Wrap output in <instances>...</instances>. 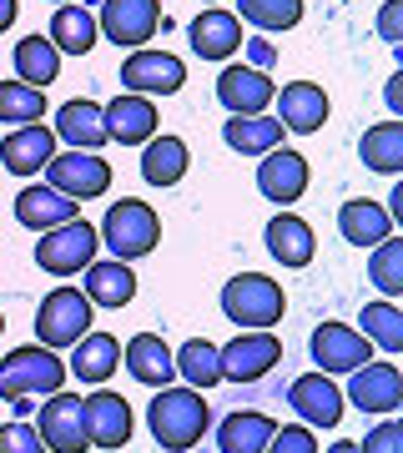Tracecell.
I'll return each mask as SVG.
<instances>
[{
    "label": "cell",
    "mask_w": 403,
    "mask_h": 453,
    "mask_svg": "<svg viewBox=\"0 0 403 453\" xmlns=\"http://www.w3.org/2000/svg\"><path fill=\"white\" fill-rule=\"evenodd\" d=\"M66 388V363L56 357V348H41V342H26V348H11L0 357V398H50V393Z\"/></svg>",
    "instance_id": "obj_2"
},
{
    "label": "cell",
    "mask_w": 403,
    "mask_h": 453,
    "mask_svg": "<svg viewBox=\"0 0 403 453\" xmlns=\"http://www.w3.org/2000/svg\"><path fill=\"white\" fill-rule=\"evenodd\" d=\"M0 327H5V318H0Z\"/></svg>",
    "instance_id": "obj_49"
},
{
    "label": "cell",
    "mask_w": 403,
    "mask_h": 453,
    "mask_svg": "<svg viewBox=\"0 0 403 453\" xmlns=\"http://www.w3.org/2000/svg\"><path fill=\"white\" fill-rule=\"evenodd\" d=\"M288 403L298 408V418L307 428H338L343 423V388L328 372H303L288 383Z\"/></svg>",
    "instance_id": "obj_15"
},
{
    "label": "cell",
    "mask_w": 403,
    "mask_h": 453,
    "mask_svg": "<svg viewBox=\"0 0 403 453\" xmlns=\"http://www.w3.org/2000/svg\"><path fill=\"white\" fill-rule=\"evenodd\" d=\"M237 16L258 31H292L303 20V0H237Z\"/></svg>",
    "instance_id": "obj_38"
},
{
    "label": "cell",
    "mask_w": 403,
    "mask_h": 453,
    "mask_svg": "<svg viewBox=\"0 0 403 453\" xmlns=\"http://www.w3.org/2000/svg\"><path fill=\"white\" fill-rule=\"evenodd\" d=\"M116 368H121V342H116L112 333H86V338L71 342L66 378H81V383H106Z\"/></svg>",
    "instance_id": "obj_23"
},
{
    "label": "cell",
    "mask_w": 403,
    "mask_h": 453,
    "mask_svg": "<svg viewBox=\"0 0 403 453\" xmlns=\"http://www.w3.org/2000/svg\"><path fill=\"white\" fill-rule=\"evenodd\" d=\"M358 333L373 342V348H384L388 357L403 353V308L393 303V297H384V303H368V308L358 312Z\"/></svg>",
    "instance_id": "obj_36"
},
{
    "label": "cell",
    "mask_w": 403,
    "mask_h": 453,
    "mask_svg": "<svg viewBox=\"0 0 403 453\" xmlns=\"http://www.w3.org/2000/svg\"><path fill=\"white\" fill-rule=\"evenodd\" d=\"M343 403H353L358 413H378V418H388V413H399L403 408V372L399 363H363V368H353V378H348V398Z\"/></svg>",
    "instance_id": "obj_10"
},
{
    "label": "cell",
    "mask_w": 403,
    "mask_h": 453,
    "mask_svg": "<svg viewBox=\"0 0 403 453\" xmlns=\"http://www.w3.org/2000/svg\"><path fill=\"white\" fill-rule=\"evenodd\" d=\"M378 35L399 50V41H403V0H384V11H378Z\"/></svg>",
    "instance_id": "obj_43"
},
{
    "label": "cell",
    "mask_w": 403,
    "mask_h": 453,
    "mask_svg": "<svg viewBox=\"0 0 403 453\" xmlns=\"http://www.w3.org/2000/svg\"><path fill=\"white\" fill-rule=\"evenodd\" d=\"M56 157V131L50 127H16L5 142H0V166L5 172H16V177H35V172H46V162Z\"/></svg>",
    "instance_id": "obj_20"
},
{
    "label": "cell",
    "mask_w": 403,
    "mask_h": 453,
    "mask_svg": "<svg viewBox=\"0 0 403 453\" xmlns=\"http://www.w3.org/2000/svg\"><path fill=\"white\" fill-rule=\"evenodd\" d=\"M222 142L237 151V157H267L273 146H283V121L277 116H232L222 121Z\"/></svg>",
    "instance_id": "obj_29"
},
{
    "label": "cell",
    "mask_w": 403,
    "mask_h": 453,
    "mask_svg": "<svg viewBox=\"0 0 403 453\" xmlns=\"http://www.w3.org/2000/svg\"><path fill=\"white\" fill-rule=\"evenodd\" d=\"M97 16L86 11V5H56V16H50V31L46 41L61 56H86V50L97 46Z\"/></svg>",
    "instance_id": "obj_32"
},
{
    "label": "cell",
    "mask_w": 403,
    "mask_h": 453,
    "mask_svg": "<svg viewBox=\"0 0 403 453\" xmlns=\"http://www.w3.org/2000/svg\"><path fill=\"white\" fill-rule=\"evenodd\" d=\"M71 217H81V202L61 196L56 187H46V181H35V187H20L16 192V222L31 226V232H50V226L71 222Z\"/></svg>",
    "instance_id": "obj_22"
},
{
    "label": "cell",
    "mask_w": 403,
    "mask_h": 453,
    "mask_svg": "<svg viewBox=\"0 0 403 453\" xmlns=\"http://www.w3.org/2000/svg\"><path fill=\"white\" fill-rule=\"evenodd\" d=\"M262 237H267L273 262H283V267H292V273H298V267H307V262H313V252H318V242H313V226H307L298 211H288V207L267 222V232H262Z\"/></svg>",
    "instance_id": "obj_24"
},
{
    "label": "cell",
    "mask_w": 403,
    "mask_h": 453,
    "mask_svg": "<svg viewBox=\"0 0 403 453\" xmlns=\"http://www.w3.org/2000/svg\"><path fill=\"white\" fill-rule=\"evenodd\" d=\"M97 323V308L81 288H56L41 297V312H35V342L41 348H71L76 338H86Z\"/></svg>",
    "instance_id": "obj_6"
},
{
    "label": "cell",
    "mask_w": 403,
    "mask_h": 453,
    "mask_svg": "<svg viewBox=\"0 0 403 453\" xmlns=\"http://www.w3.org/2000/svg\"><path fill=\"white\" fill-rule=\"evenodd\" d=\"M142 177L151 181V187H177L182 177H187V166H192V151H187V142L182 136H151V142H142Z\"/></svg>",
    "instance_id": "obj_30"
},
{
    "label": "cell",
    "mask_w": 403,
    "mask_h": 453,
    "mask_svg": "<svg viewBox=\"0 0 403 453\" xmlns=\"http://www.w3.org/2000/svg\"><path fill=\"white\" fill-rule=\"evenodd\" d=\"M41 443L50 453H86L91 438H86V408H81L76 393H50L41 403Z\"/></svg>",
    "instance_id": "obj_12"
},
{
    "label": "cell",
    "mask_w": 403,
    "mask_h": 453,
    "mask_svg": "<svg viewBox=\"0 0 403 453\" xmlns=\"http://www.w3.org/2000/svg\"><path fill=\"white\" fill-rule=\"evenodd\" d=\"M121 363H127V372L136 378V383H146V388H167V383L177 378L172 348H167L157 333H136V338L121 348Z\"/></svg>",
    "instance_id": "obj_26"
},
{
    "label": "cell",
    "mask_w": 403,
    "mask_h": 453,
    "mask_svg": "<svg viewBox=\"0 0 403 453\" xmlns=\"http://www.w3.org/2000/svg\"><path fill=\"white\" fill-rule=\"evenodd\" d=\"M368 277L373 288L384 292V297H403V242H393V237H384L378 247H368Z\"/></svg>",
    "instance_id": "obj_39"
},
{
    "label": "cell",
    "mask_w": 403,
    "mask_h": 453,
    "mask_svg": "<svg viewBox=\"0 0 403 453\" xmlns=\"http://www.w3.org/2000/svg\"><path fill=\"white\" fill-rule=\"evenodd\" d=\"M258 192L277 207H292L307 192V157L292 151V146H273L258 162Z\"/></svg>",
    "instance_id": "obj_16"
},
{
    "label": "cell",
    "mask_w": 403,
    "mask_h": 453,
    "mask_svg": "<svg viewBox=\"0 0 403 453\" xmlns=\"http://www.w3.org/2000/svg\"><path fill=\"white\" fill-rule=\"evenodd\" d=\"M273 434H277V423L267 413H227L217 423V449L222 453H262Z\"/></svg>",
    "instance_id": "obj_33"
},
{
    "label": "cell",
    "mask_w": 403,
    "mask_h": 453,
    "mask_svg": "<svg viewBox=\"0 0 403 453\" xmlns=\"http://www.w3.org/2000/svg\"><path fill=\"white\" fill-rule=\"evenodd\" d=\"M0 121L5 127H35L46 121V91L26 81H0Z\"/></svg>",
    "instance_id": "obj_37"
},
{
    "label": "cell",
    "mask_w": 403,
    "mask_h": 453,
    "mask_svg": "<svg viewBox=\"0 0 403 453\" xmlns=\"http://www.w3.org/2000/svg\"><path fill=\"white\" fill-rule=\"evenodd\" d=\"M20 16V0H0V31H11Z\"/></svg>",
    "instance_id": "obj_46"
},
{
    "label": "cell",
    "mask_w": 403,
    "mask_h": 453,
    "mask_svg": "<svg viewBox=\"0 0 403 453\" xmlns=\"http://www.w3.org/2000/svg\"><path fill=\"white\" fill-rule=\"evenodd\" d=\"M56 142H66L71 151H101L106 146V121H101V106L97 101H66L61 111H56Z\"/></svg>",
    "instance_id": "obj_25"
},
{
    "label": "cell",
    "mask_w": 403,
    "mask_h": 453,
    "mask_svg": "<svg viewBox=\"0 0 403 453\" xmlns=\"http://www.w3.org/2000/svg\"><path fill=\"white\" fill-rule=\"evenodd\" d=\"M97 237H101V247H112L116 262H136L161 242V217L146 202H136V196H121V202L106 207Z\"/></svg>",
    "instance_id": "obj_3"
},
{
    "label": "cell",
    "mask_w": 403,
    "mask_h": 453,
    "mask_svg": "<svg viewBox=\"0 0 403 453\" xmlns=\"http://www.w3.org/2000/svg\"><path fill=\"white\" fill-rule=\"evenodd\" d=\"M217 363L227 383H258L283 363V342L273 338V327H242L227 348H217Z\"/></svg>",
    "instance_id": "obj_8"
},
{
    "label": "cell",
    "mask_w": 403,
    "mask_h": 453,
    "mask_svg": "<svg viewBox=\"0 0 403 453\" xmlns=\"http://www.w3.org/2000/svg\"><path fill=\"white\" fill-rule=\"evenodd\" d=\"M182 86H187V65L172 50L136 46L121 61V91H136V96H177Z\"/></svg>",
    "instance_id": "obj_9"
},
{
    "label": "cell",
    "mask_w": 403,
    "mask_h": 453,
    "mask_svg": "<svg viewBox=\"0 0 403 453\" xmlns=\"http://www.w3.org/2000/svg\"><path fill=\"white\" fill-rule=\"evenodd\" d=\"M273 76L258 65H222V76H217V101L227 106V116H262L273 106Z\"/></svg>",
    "instance_id": "obj_13"
},
{
    "label": "cell",
    "mask_w": 403,
    "mask_h": 453,
    "mask_svg": "<svg viewBox=\"0 0 403 453\" xmlns=\"http://www.w3.org/2000/svg\"><path fill=\"white\" fill-rule=\"evenodd\" d=\"M358 157H363V166L378 172V177H399V172H403V121H399V116L363 131Z\"/></svg>",
    "instance_id": "obj_31"
},
{
    "label": "cell",
    "mask_w": 403,
    "mask_h": 453,
    "mask_svg": "<svg viewBox=\"0 0 403 453\" xmlns=\"http://www.w3.org/2000/svg\"><path fill=\"white\" fill-rule=\"evenodd\" d=\"M161 26V5L157 0H101V16H97V31L112 41V46H146Z\"/></svg>",
    "instance_id": "obj_11"
},
{
    "label": "cell",
    "mask_w": 403,
    "mask_h": 453,
    "mask_svg": "<svg viewBox=\"0 0 403 453\" xmlns=\"http://www.w3.org/2000/svg\"><path fill=\"white\" fill-rule=\"evenodd\" d=\"M388 111L403 116V71L393 76V81H388Z\"/></svg>",
    "instance_id": "obj_45"
},
{
    "label": "cell",
    "mask_w": 403,
    "mask_h": 453,
    "mask_svg": "<svg viewBox=\"0 0 403 453\" xmlns=\"http://www.w3.org/2000/svg\"><path fill=\"white\" fill-rule=\"evenodd\" d=\"M262 453H318V438H313L307 423H288V428H277V434L267 438Z\"/></svg>",
    "instance_id": "obj_40"
},
{
    "label": "cell",
    "mask_w": 403,
    "mask_h": 453,
    "mask_svg": "<svg viewBox=\"0 0 403 453\" xmlns=\"http://www.w3.org/2000/svg\"><path fill=\"white\" fill-rule=\"evenodd\" d=\"M313 363H318V372H353V368H363L373 357V342L358 333V327H348V323H322V327H313Z\"/></svg>",
    "instance_id": "obj_14"
},
{
    "label": "cell",
    "mask_w": 403,
    "mask_h": 453,
    "mask_svg": "<svg viewBox=\"0 0 403 453\" xmlns=\"http://www.w3.org/2000/svg\"><path fill=\"white\" fill-rule=\"evenodd\" d=\"M247 61L258 65V71H267V65L277 61V46L273 41H247Z\"/></svg>",
    "instance_id": "obj_44"
},
{
    "label": "cell",
    "mask_w": 403,
    "mask_h": 453,
    "mask_svg": "<svg viewBox=\"0 0 403 453\" xmlns=\"http://www.w3.org/2000/svg\"><path fill=\"white\" fill-rule=\"evenodd\" d=\"M172 363H177V372L187 378V388H197V393H207V388H217V383H222L217 342H207V338H187L177 353H172Z\"/></svg>",
    "instance_id": "obj_35"
},
{
    "label": "cell",
    "mask_w": 403,
    "mask_h": 453,
    "mask_svg": "<svg viewBox=\"0 0 403 453\" xmlns=\"http://www.w3.org/2000/svg\"><path fill=\"white\" fill-rule=\"evenodd\" d=\"M187 35H192V50L202 61H227L232 50H242V20L232 11H222V5H207L187 26Z\"/></svg>",
    "instance_id": "obj_21"
},
{
    "label": "cell",
    "mask_w": 403,
    "mask_h": 453,
    "mask_svg": "<svg viewBox=\"0 0 403 453\" xmlns=\"http://www.w3.org/2000/svg\"><path fill=\"white\" fill-rule=\"evenodd\" d=\"M86 408V438L91 449H121L131 438V403L112 388H97L91 398H81Z\"/></svg>",
    "instance_id": "obj_18"
},
{
    "label": "cell",
    "mask_w": 403,
    "mask_h": 453,
    "mask_svg": "<svg viewBox=\"0 0 403 453\" xmlns=\"http://www.w3.org/2000/svg\"><path fill=\"white\" fill-rule=\"evenodd\" d=\"M338 232L343 242L353 247H378L384 237H393V217H388V207H378L368 196H353V202L338 207Z\"/></svg>",
    "instance_id": "obj_27"
},
{
    "label": "cell",
    "mask_w": 403,
    "mask_h": 453,
    "mask_svg": "<svg viewBox=\"0 0 403 453\" xmlns=\"http://www.w3.org/2000/svg\"><path fill=\"white\" fill-rule=\"evenodd\" d=\"M358 453H403V423L399 418H384L368 438H363V449H358Z\"/></svg>",
    "instance_id": "obj_42"
},
{
    "label": "cell",
    "mask_w": 403,
    "mask_h": 453,
    "mask_svg": "<svg viewBox=\"0 0 403 453\" xmlns=\"http://www.w3.org/2000/svg\"><path fill=\"white\" fill-rule=\"evenodd\" d=\"M56 5H71V0H56Z\"/></svg>",
    "instance_id": "obj_48"
},
{
    "label": "cell",
    "mask_w": 403,
    "mask_h": 453,
    "mask_svg": "<svg viewBox=\"0 0 403 453\" xmlns=\"http://www.w3.org/2000/svg\"><path fill=\"white\" fill-rule=\"evenodd\" d=\"M212 423V408L202 403L197 388H157V398L146 403V428L167 453H187L192 443H202Z\"/></svg>",
    "instance_id": "obj_1"
},
{
    "label": "cell",
    "mask_w": 403,
    "mask_h": 453,
    "mask_svg": "<svg viewBox=\"0 0 403 453\" xmlns=\"http://www.w3.org/2000/svg\"><path fill=\"white\" fill-rule=\"evenodd\" d=\"M0 453H50L46 443H41V434H35L31 423H5L0 428Z\"/></svg>",
    "instance_id": "obj_41"
},
{
    "label": "cell",
    "mask_w": 403,
    "mask_h": 453,
    "mask_svg": "<svg viewBox=\"0 0 403 453\" xmlns=\"http://www.w3.org/2000/svg\"><path fill=\"white\" fill-rule=\"evenodd\" d=\"M46 187L71 202H97L112 192V162H101V151H56L46 162Z\"/></svg>",
    "instance_id": "obj_7"
},
{
    "label": "cell",
    "mask_w": 403,
    "mask_h": 453,
    "mask_svg": "<svg viewBox=\"0 0 403 453\" xmlns=\"http://www.w3.org/2000/svg\"><path fill=\"white\" fill-rule=\"evenodd\" d=\"M101 121H106V142L121 146H142L157 136V106H151V96H136V91H121L116 101H106Z\"/></svg>",
    "instance_id": "obj_17"
},
{
    "label": "cell",
    "mask_w": 403,
    "mask_h": 453,
    "mask_svg": "<svg viewBox=\"0 0 403 453\" xmlns=\"http://www.w3.org/2000/svg\"><path fill=\"white\" fill-rule=\"evenodd\" d=\"M86 297H91V308H127L131 297H136V277H131V267L127 262H116V257H106V262H91L86 267Z\"/></svg>",
    "instance_id": "obj_28"
},
{
    "label": "cell",
    "mask_w": 403,
    "mask_h": 453,
    "mask_svg": "<svg viewBox=\"0 0 403 453\" xmlns=\"http://www.w3.org/2000/svg\"><path fill=\"white\" fill-rule=\"evenodd\" d=\"M222 312H227V323H237V327H277L283 312H288L283 282H273L262 273H237L222 288Z\"/></svg>",
    "instance_id": "obj_4"
},
{
    "label": "cell",
    "mask_w": 403,
    "mask_h": 453,
    "mask_svg": "<svg viewBox=\"0 0 403 453\" xmlns=\"http://www.w3.org/2000/svg\"><path fill=\"white\" fill-rule=\"evenodd\" d=\"M97 247H101L97 226L86 222V217H71V222L41 232L35 262H41V273H50V277H76L97 262Z\"/></svg>",
    "instance_id": "obj_5"
},
{
    "label": "cell",
    "mask_w": 403,
    "mask_h": 453,
    "mask_svg": "<svg viewBox=\"0 0 403 453\" xmlns=\"http://www.w3.org/2000/svg\"><path fill=\"white\" fill-rule=\"evenodd\" d=\"M16 81H26V86H41L46 91L56 76H61V50L50 46L46 35L35 31V35H26V41H16Z\"/></svg>",
    "instance_id": "obj_34"
},
{
    "label": "cell",
    "mask_w": 403,
    "mask_h": 453,
    "mask_svg": "<svg viewBox=\"0 0 403 453\" xmlns=\"http://www.w3.org/2000/svg\"><path fill=\"white\" fill-rule=\"evenodd\" d=\"M273 101H277V121H283V131L313 136V131H322V121H328V91L313 86V81H288Z\"/></svg>",
    "instance_id": "obj_19"
},
{
    "label": "cell",
    "mask_w": 403,
    "mask_h": 453,
    "mask_svg": "<svg viewBox=\"0 0 403 453\" xmlns=\"http://www.w3.org/2000/svg\"><path fill=\"white\" fill-rule=\"evenodd\" d=\"M328 453H358V443H333Z\"/></svg>",
    "instance_id": "obj_47"
}]
</instances>
